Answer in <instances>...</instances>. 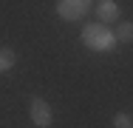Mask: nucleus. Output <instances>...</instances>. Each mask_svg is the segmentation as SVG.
Segmentation results:
<instances>
[{"mask_svg":"<svg viewBox=\"0 0 133 128\" xmlns=\"http://www.w3.org/2000/svg\"><path fill=\"white\" fill-rule=\"evenodd\" d=\"M91 6H94V0H57V14L62 20L74 23V20H82L91 11Z\"/></svg>","mask_w":133,"mask_h":128,"instance_id":"2","label":"nucleus"},{"mask_svg":"<svg viewBox=\"0 0 133 128\" xmlns=\"http://www.w3.org/2000/svg\"><path fill=\"white\" fill-rule=\"evenodd\" d=\"M133 123H130V117L125 114V111H119L116 117H113V128H130Z\"/></svg>","mask_w":133,"mask_h":128,"instance_id":"7","label":"nucleus"},{"mask_svg":"<svg viewBox=\"0 0 133 128\" xmlns=\"http://www.w3.org/2000/svg\"><path fill=\"white\" fill-rule=\"evenodd\" d=\"M14 63H17V54H14V49H0V74L11 71V68H14Z\"/></svg>","mask_w":133,"mask_h":128,"instance_id":"5","label":"nucleus"},{"mask_svg":"<svg viewBox=\"0 0 133 128\" xmlns=\"http://www.w3.org/2000/svg\"><path fill=\"white\" fill-rule=\"evenodd\" d=\"M82 43L91 51H110L116 49V34L108 28L105 23H85L82 26Z\"/></svg>","mask_w":133,"mask_h":128,"instance_id":"1","label":"nucleus"},{"mask_svg":"<svg viewBox=\"0 0 133 128\" xmlns=\"http://www.w3.org/2000/svg\"><path fill=\"white\" fill-rule=\"evenodd\" d=\"M130 128H133V125H130Z\"/></svg>","mask_w":133,"mask_h":128,"instance_id":"8","label":"nucleus"},{"mask_svg":"<svg viewBox=\"0 0 133 128\" xmlns=\"http://www.w3.org/2000/svg\"><path fill=\"white\" fill-rule=\"evenodd\" d=\"M96 17H99V23H116L119 20V3L116 0H99L96 3Z\"/></svg>","mask_w":133,"mask_h":128,"instance_id":"4","label":"nucleus"},{"mask_svg":"<svg viewBox=\"0 0 133 128\" xmlns=\"http://www.w3.org/2000/svg\"><path fill=\"white\" fill-rule=\"evenodd\" d=\"M28 114H31V123L34 125H40V128H48L51 125V120H54V114H51V105L45 100H31V105H28Z\"/></svg>","mask_w":133,"mask_h":128,"instance_id":"3","label":"nucleus"},{"mask_svg":"<svg viewBox=\"0 0 133 128\" xmlns=\"http://www.w3.org/2000/svg\"><path fill=\"white\" fill-rule=\"evenodd\" d=\"M113 34H116V43H130L133 40V23H119Z\"/></svg>","mask_w":133,"mask_h":128,"instance_id":"6","label":"nucleus"}]
</instances>
